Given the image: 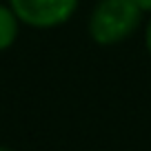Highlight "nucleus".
Segmentation results:
<instances>
[{
	"instance_id": "obj_4",
	"label": "nucleus",
	"mask_w": 151,
	"mask_h": 151,
	"mask_svg": "<svg viewBox=\"0 0 151 151\" xmlns=\"http://www.w3.org/2000/svg\"><path fill=\"white\" fill-rule=\"evenodd\" d=\"M133 5L140 11H151V0H133Z\"/></svg>"
},
{
	"instance_id": "obj_5",
	"label": "nucleus",
	"mask_w": 151,
	"mask_h": 151,
	"mask_svg": "<svg viewBox=\"0 0 151 151\" xmlns=\"http://www.w3.org/2000/svg\"><path fill=\"white\" fill-rule=\"evenodd\" d=\"M147 49H149V53H151V22H149V27H147Z\"/></svg>"
},
{
	"instance_id": "obj_2",
	"label": "nucleus",
	"mask_w": 151,
	"mask_h": 151,
	"mask_svg": "<svg viewBox=\"0 0 151 151\" xmlns=\"http://www.w3.org/2000/svg\"><path fill=\"white\" fill-rule=\"evenodd\" d=\"M78 0H11L14 14L33 27H56L71 18Z\"/></svg>"
},
{
	"instance_id": "obj_3",
	"label": "nucleus",
	"mask_w": 151,
	"mask_h": 151,
	"mask_svg": "<svg viewBox=\"0 0 151 151\" xmlns=\"http://www.w3.org/2000/svg\"><path fill=\"white\" fill-rule=\"evenodd\" d=\"M18 33V22H16V14L9 11L7 7H0V51L11 47Z\"/></svg>"
},
{
	"instance_id": "obj_1",
	"label": "nucleus",
	"mask_w": 151,
	"mask_h": 151,
	"mask_svg": "<svg viewBox=\"0 0 151 151\" xmlns=\"http://www.w3.org/2000/svg\"><path fill=\"white\" fill-rule=\"evenodd\" d=\"M140 24V9L133 0H100L89 20V33L98 45H113L129 38Z\"/></svg>"
},
{
	"instance_id": "obj_6",
	"label": "nucleus",
	"mask_w": 151,
	"mask_h": 151,
	"mask_svg": "<svg viewBox=\"0 0 151 151\" xmlns=\"http://www.w3.org/2000/svg\"><path fill=\"white\" fill-rule=\"evenodd\" d=\"M0 151H7V149H0Z\"/></svg>"
}]
</instances>
